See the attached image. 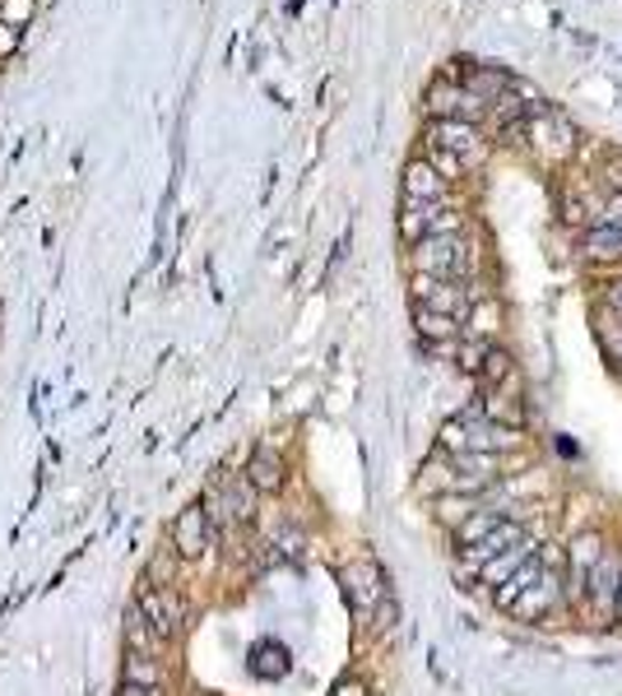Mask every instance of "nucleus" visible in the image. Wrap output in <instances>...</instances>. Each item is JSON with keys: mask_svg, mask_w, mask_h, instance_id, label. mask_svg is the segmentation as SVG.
Here are the masks:
<instances>
[{"mask_svg": "<svg viewBox=\"0 0 622 696\" xmlns=\"http://www.w3.org/2000/svg\"><path fill=\"white\" fill-rule=\"evenodd\" d=\"M525 139H530L535 158L543 163H567L571 154H577V126L567 122L562 112H553L548 103H530V122H525Z\"/></svg>", "mask_w": 622, "mask_h": 696, "instance_id": "obj_3", "label": "nucleus"}, {"mask_svg": "<svg viewBox=\"0 0 622 696\" xmlns=\"http://www.w3.org/2000/svg\"><path fill=\"white\" fill-rule=\"evenodd\" d=\"M247 668H251L256 678H266V683H270V678H283V674H289V651H283L279 641H256Z\"/></svg>", "mask_w": 622, "mask_h": 696, "instance_id": "obj_21", "label": "nucleus"}, {"mask_svg": "<svg viewBox=\"0 0 622 696\" xmlns=\"http://www.w3.org/2000/svg\"><path fill=\"white\" fill-rule=\"evenodd\" d=\"M38 14V0H6V10H0V19L14 23V29H29Z\"/></svg>", "mask_w": 622, "mask_h": 696, "instance_id": "obj_29", "label": "nucleus"}, {"mask_svg": "<svg viewBox=\"0 0 622 696\" xmlns=\"http://www.w3.org/2000/svg\"><path fill=\"white\" fill-rule=\"evenodd\" d=\"M520 539H530V534H525L516 520H501V524H497V530H493L484 543L465 548V562H469V571H484L493 558H501V553H507V548H516Z\"/></svg>", "mask_w": 622, "mask_h": 696, "instance_id": "obj_17", "label": "nucleus"}, {"mask_svg": "<svg viewBox=\"0 0 622 696\" xmlns=\"http://www.w3.org/2000/svg\"><path fill=\"white\" fill-rule=\"evenodd\" d=\"M442 232H465L460 205H450V200H437V205L404 200V205H400V237H404L410 247L427 242V237H442Z\"/></svg>", "mask_w": 622, "mask_h": 696, "instance_id": "obj_7", "label": "nucleus"}, {"mask_svg": "<svg viewBox=\"0 0 622 696\" xmlns=\"http://www.w3.org/2000/svg\"><path fill=\"white\" fill-rule=\"evenodd\" d=\"M604 177H609V186H613V196H622V154H613V158H609Z\"/></svg>", "mask_w": 622, "mask_h": 696, "instance_id": "obj_33", "label": "nucleus"}, {"mask_svg": "<svg viewBox=\"0 0 622 696\" xmlns=\"http://www.w3.org/2000/svg\"><path fill=\"white\" fill-rule=\"evenodd\" d=\"M539 571H543V558H535L530 567H520V571L511 575V581H507V585H497V590H493V599H497V609H501V613H507V609L516 604V599H520V590H530V585L539 581Z\"/></svg>", "mask_w": 622, "mask_h": 696, "instance_id": "obj_26", "label": "nucleus"}, {"mask_svg": "<svg viewBox=\"0 0 622 696\" xmlns=\"http://www.w3.org/2000/svg\"><path fill=\"white\" fill-rule=\"evenodd\" d=\"M0 10H6V0H0Z\"/></svg>", "mask_w": 622, "mask_h": 696, "instance_id": "obj_37", "label": "nucleus"}, {"mask_svg": "<svg viewBox=\"0 0 622 696\" xmlns=\"http://www.w3.org/2000/svg\"><path fill=\"white\" fill-rule=\"evenodd\" d=\"M501 520H507V516H501L497 507H478V511H469V520H465V524H456V543H460V548L484 543V539L497 530Z\"/></svg>", "mask_w": 622, "mask_h": 696, "instance_id": "obj_23", "label": "nucleus"}, {"mask_svg": "<svg viewBox=\"0 0 622 696\" xmlns=\"http://www.w3.org/2000/svg\"><path fill=\"white\" fill-rule=\"evenodd\" d=\"M256 497H260V492L247 484V474H237L232 484H219V488L205 497V507L214 511V520L228 516V520H242V524H247V520L256 516Z\"/></svg>", "mask_w": 622, "mask_h": 696, "instance_id": "obj_14", "label": "nucleus"}, {"mask_svg": "<svg viewBox=\"0 0 622 696\" xmlns=\"http://www.w3.org/2000/svg\"><path fill=\"white\" fill-rule=\"evenodd\" d=\"M474 288L469 283H456V279H433V274H414V307H427V311H442V316H469L474 307Z\"/></svg>", "mask_w": 622, "mask_h": 696, "instance_id": "obj_10", "label": "nucleus"}, {"mask_svg": "<svg viewBox=\"0 0 622 696\" xmlns=\"http://www.w3.org/2000/svg\"><path fill=\"white\" fill-rule=\"evenodd\" d=\"M604 307H613L618 316H622V274H618V279H613L609 288H604Z\"/></svg>", "mask_w": 622, "mask_h": 696, "instance_id": "obj_34", "label": "nucleus"}, {"mask_svg": "<svg viewBox=\"0 0 622 696\" xmlns=\"http://www.w3.org/2000/svg\"><path fill=\"white\" fill-rule=\"evenodd\" d=\"M135 609H139V617L154 627V636L158 641H173V636H182V627H186V604H182V594L173 590V585H158L154 575H145V581L135 585Z\"/></svg>", "mask_w": 622, "mask_h": 696, "instance_id": "obj_4", "label": "nucleus"}, {"mask_svg": "<svg viewBox=\"0 0 622 696\" xmlns=\"http://www.w3.org/2000/svg\"><path fill=\"white\" fill-rule=\"evenodd\" d=\"M400 190H404V200H418V205H437V200H450V181L437 173L427 158H414L410 167H404V177H400Z\"/></svg>", "mask_w": 622, "mask_h": 696, "instance_id": "obj_15", "label": "nucleus"}, {"mask_svg": "<svg viewBox=\"0 0 622 696\" xmlns=\"http://www.w3.org/2000/svg\"><path fill=\"white\" fill-rule=\"evenodd\" d=\"M437 442H442L446 455H469V450H478V455H501V450H511L520 437H516L511 427L484 418V409H474V414L450 418V423L442 427Z\"/></svg>", "mask_w": 622, "mask_h": 696, "instance_id": "obj_2", "label": "nucleus"}, {"mask_svg": "<svg viewBox=\"0 0 622 696\" xmlns=\"http://www.w3.org/2000/svg\"><path fill=\"white\" fill-rule=\"evenodd\" d=\"M427 144L456 154L469 173H474V167H484V158H488V139L478 135V126H469V122H433V126H427Z\"/></svg>", "mask_w": 622, "mask_h": 696, "instance_id": "obj_12", "label": "nucleus"}, {"mask_svg": "<svg viewBox=\"0 0 622 696\" xmlns=\"http://www.w3.org/2000/svg\"><path fill=\"white\" fill-rule=\"evenodd\" d=\"M427 112H433V122H469V126H478L493 107L484 98H474L465 84L437 80L433 89H427Z\"/></svg>", "mask_w": 622, "mask_h": 696, "instance_id": "obj_9", "label": "nucleus"}, {"mask_svg": "<svg viewBox=\"0 0 622 696\" xmlns=\"http://www.w3.org/2000/svg\"><path fill=\"white\" fill-rule=\"evenodd\" d=\"M414 274H433V279H456L469 283L474 266H478V251L465 232H442V237H427V242L414 247Z\"/></svg>", "mask_w": 622, "mask_h": 696, "instance_id": "obj_1", "label": "nucleus"}, {"mask_svg": "<svg viewBox=\"0 0 622 696\" xmlns=\"http://www.w3.org/2000/svg\"><path fill=\"white\" fill-rule=\"evenodd\" d=\"M535 558H539V543H535V539H520L516 548H507V553H501V558H493L484 571H478V581L497 590V585H507V581H511V575H516L520 567H530Z\"/></svg>", "mask_w": 622, "mask_h": 696, "instance_id": "obj_18", "label": "nucleus"}, {"mask_svg": "<svg viewBox=\"0 0 622 696\" xmlns=\"http://www.w3.org/2000/svg\"><path fill=\"white\" fill-rule=\"evenodd\" d=\"M465 89L474 93V98H484L493 107V103H501L511 93V75H507V70H469Z\"/></svg>", "mask_w": 622, "mask_h": 696, "instance_id": "obj_22", "label": "nucleus"}, {"mask_svg": "<svg viewBox=\"0 0 622 696\" xmlns=\"http://www.w3.org/2000/svg\"><path fill=\"white\" fill-rule=\"evenodd\" d=\"M214 534H219V520H214V511L200 497V501H190L186 511H177V520H173V553L182 562H200L214 548Z\"/></svg>", "mask_w": 622, "mask_h": 696, "instance_id": "obj_8", "label": "nucleus"}, {"mask_svg": "<svg viewBox=\"0 0 622 696\" xmlns=\"http://www.w3.org/2000/svg\"><path fill=\"white\" fill-rule=\"evenodd\" d=\"M484 418H493V423H501V427H511V432H520V423H525V409H520V395H516V386H501V391H484Z\"/></svg>", "mask_w": 622, "mask_h": 696, "instance_id": "obj_20", "label": "nucleus"}, {"mask_svg": "<svg viewBox=\"0 0 622 696\" xmlns=\"http://www.w3.org/2000/svg\"><path fill=\"white\" fill-rule=\"evenodd\" d=\"M126 683L131 687H163V668L149 651H126Z\"/></svg>", "mask_w": 622, "mask_h": 696, "instance_id": "obj_25", "label": "nucleus"}, {"mask_svg": "<svg viewBox=\"0 0 622 696\" xmlns=\"http://www.w3.org/2000/svg\"><path fill=\"white\" fill-rule=\"evenodd\" d=\"M340 585H344V599H349V609L372 622L376 609L391 599V585H386V571H381L372 558H357V562H344L340 567Z\"/></svg>", "mask_w": 622, "mask_h": 696, "instance_id": "obj_5", "label": "nucleus"}, {"mask_svg": "<svg viewBox=\"0 0 622 696\" xmlns=\"http://www.w3.org/2000/svg\"><path fill=\"white\" fill-rule=\"evenodd\" d=\"M562 571L553 567V558L543 553V571H539V581L530 585V590H520V599L507 609L511 617H520V622H543L548 613H558V604H562Z\"/></svg>", "mask_w": 622, "mask_h": 696, "instance_id": "obj_11", "label": "nucleus"}, {"mask_svg": "<svg viewBox=\"0 0 622 696\" xmlns=\"http://www.w3.org/2000/svg\"><path fill=\"white\" fill-rule=\"evenodd\" d=\"M618 622H622V594H618Z\"/></svg>", "mask_w": 622, "mask_h": 696, "instance_id": "obj_36", "label": "nucleus"}, {"mask_svg": "<svg viewBox=\"0 0 622 696\" xmlns=\"http://www.w3.org/2000/svg\"><path fill=\"white\" fill-rule=\"evenodd\" d=\"M247 484L256 488V492H279L283 488V455L270 446V442H260L256 450H251V460H247Z\"/></svg>", "mask_w": 622, "mask_h": 696, "instance_id": "obj_16", "label": "nucleus"}, {"mask_svg": "<svg viewBox=\"0 0 622 696\" xmlns=\"http://www.w3.org/2000/svg\"><path fill=\"white\" fill-rule=\"evenodd\" d=\"M618 594H622V553H618V548H604V558L594 562V571H590L585 604H581L594 627L618 622Z\"/></svg>", "mask_w": 622, "mask_h": 696, "instance_id": "obj_6", "label": "nucleus"}, {"mask_svg": "<svg viewBox=\"0 0 622 696\" xmlns=\"http://www.w3.org/2000/svg\"><path fill=\"white\" fill-rule=\"evenodd\" d=\"M122 696H158L154 687H131V683H122Z\"/></svg>", "mask_w": 622, "mask_h": 696, "instance_id": "obj_35", "label": "nucleus"}, {"mask_svg": "<svg viewBox=\"0 0 622 696\" xmlns=\"http://www.w3.org/2000/svg\"><path fill=\"white\" fill-rule=\"evenodd\" d=\"M414 325H418V334L433 349H446V344H456L460 334H465V325L456 321V316H442V311H427V307H414Z\"/></svg>", "mask_w": 622, "mask_h": 696, "instance_id": "obj_19", "label": "nucleus"}, {"mask_svg": "<svg viewBox=\"0 0 622 696\" xmlns=\"http://www.w3.org/2000/svg\"><path fill=\"white\" fill-rule=\"evenodd\" d=\"M585 256L590 260H622V232L618 228H609V224H590V232H585Z\"/></svg>", "mask_w": 622, "mask_h": 696, "instance_id": "obj_24", "label": "nucleus"}, {"mask_svg": "<svg viewBox=\"0 0 622 696\" xmlns=\"http://www.w3.org/2000/svg\"><path fill=\"white\" fill-rule=\"evenodd\" d=\"M330 696H367V683L349 674V678H340V683H334V687H330Z\"/></svg>", "mask_w": 622, "mask_h": 696, "instance_id": "obj_31", "label": "nucleus"}, {"mask_svg": "<svg viewBox=\"0 0 622 696\" xmlns=\"http://www.w3.org/2000/svg\"><path fill=\"white\" fill-rule=\"evenodd\" d=\"M497 302L493 298H474V307H469V334L474 340H493V330H497Z\"/></svg>", "mask_w": 622, "mask_h": 696, "instance_id": "obj_27", "label": "nucleus"}, {"mask_svg": "<svg viewBox=\"0 0 622 696\" xmlns=\"http://www.w3.org/2000/svg\"><path fill=\"white\" fill-rule=\"evenodd\" d=\"M427 163H433L437 167V173L446 177V181H456V177H465L469 173V167L456 158V154H446V149H437V144H427Z\"/></svg>", "mask_w": 622, "mask_h": 696, "instance_id": "obj_28", "label": "nucleus"}, {"mask_svg": "<svg viewBox=\"0 0 622 696\" xmlns=\"http://www.w3.org/2000/svg\"><path fill=\"white\" fill-rule=\"evenodd\" d=\"M19 33H23V29H14V23L0 19V61H10V56L19 52Z\"/></svg>", "mask_w": 622, "mask_h": 696, "instance_id": "obj_30", "label": "nucleus"}, {"mask_svg": "<svg viewBox=\"0 0 622 696\" xmlns=\"http://www.w3.org/2000/svg\"><path fill=\"white\" fill-rule=\"evenodd\" d=\"M600 224H609V228H618V232H622V196H613V200L600 209Z\"/></svg>", "mask_w": 622, "mask_h": 696, "instance_id": "obj_32", "label": "nucleus"}, {"mask_svg": "<svg viewBox=\"0 0 622 696\" xmlns=\"http://www.w3.org/2000/svg\"><path fill=\"white\" fill-rule=\"evenodd\" d=\"M604 539L594 534V530H585V534H577L571 539V548H567V594H571V604H585V585H590V571H594V562L604 558Z\"/></svg>", "mask_w": 622, "mask_h": 696, "instance_id": "obj_13", "label": "nucleus"}]
</instances>
